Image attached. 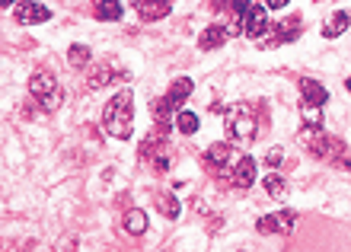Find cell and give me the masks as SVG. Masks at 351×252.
Masks as SVG:
<instances>
[{
  "label": "cell",
  "instance_id": "1",
  "mask_svg": "<svg viewBox=\"0 0 351 252\" xmlns=\"http://www.w3.org/2000/svg\"><path fill=\"white\" fill-rule=\"evenodd\" d=\"M102 128H106L109 138H119V140L131 138V131H134V96L128 90L115 93L106 103V109H102Z\"/></svg>",
  "mask_w": 351,
  "mask_h": 252
},
{
  "label": "cell",
  "instance_id": "2",
  "mask_svg": "<svg viewBox=\"0 0 351 252\" xmlns=\"http://www.w3.org/2000/svg\"><path fill=\"white\" fill-rule=\"evenodd\" d=\"M29 96L36 99L45 112H55L58 105H61V90H58V80L51 74H32L29 77Z\"/></svg>",
  "mask_w": 351,
  "mask_h": 252
},
{
  "label": "cell",
  "instance_id": "3",
  "mask_svg": "<svg viewBox=\"0 0 351 252\" xmlns=\"http://www.w3.org/2000/svg\"><path fill=\"white\" fill-rule=\"evenodd\" d=\"M227 128H230V138L240 144V147H250L256 140V118L246 105H233L227 109Z\"/></svg>",
  "mask_w": 351,
  "mask_h": 252
},
{
  "label": "cell",
  "instance_id": "4",
  "mask_svg": "<svg viewBox=\"0 0 351 252\" xmlns=\"http://www.w3.org/2000/svg\"><path fill=\"white\" fill-rule=\"evenodd\" d=\"M294 224H297V214L291 211V207H285V211H278V214H265V217H259V224H256V230L259 234H281V236H287V234H294Z\"/></svg>",
  "mask_w": 351,
  "mask_h": 252
},
{
  "label": "cell",
  "instance_id": "5",
  "mask_svg": "<svg viewBox=\"0 0 351 252\" xmlns=\"http://www.w3.org/2000/svg\"><path fill=\"white\" fill-rule=\"evenodd\" d=\"M13 16H16L19 26H36V23H45L51 19V10L36 3V0H19L16 10H13Z\"/></svg>",
  "mask_w": 351,
  "mask_h": 252
},
{
  "label": "cell",
  "instance_id": "6",
  "mask_svg": "<svg viewBox=\"0 0 351 252\" xmlns=\"http://www.w3.org/2000/svg\"><path fill=\"white\" fill-rule=\"evenodd\" d=\"M265 29H268V7H259V3H252L250 13L243 16V36L259 38V36H265Z\"/></svg>",
  "mask_w": 351,
  "mask_h": 252
},
{
  "label": "cell",
  "instance_id": "7",
  "mask_svg": "<svg viewBox=\"0 0 351 252\" xmlns=\"http://www.w3.org/2000/svg\"><path fill=\"white\" fill-rule=\"evenodd\" d=\"M169 147V128H163V125H157V128L150 131L147 138H144V144H141V160H154L160 153V150Z\"/></svg>",
  "mask_w": 351,
  "mask_h": 252
},
{
  "label": "cell",
  "instance_id": "8",
  "mask_svg": "<svg viewBox=\"0 0 351 252\" xmlns=\"http://www.w3.org/2000/svg\"><path fill=\"white\" fill-rule=\"evenodd\" d=\"M192 90H195V80H192V77H176L173 84H169V90H167V96H163V99H167V103L173 105V112L179 115V112H182L179 105H182L185 99L192 96Z\"/></svg>",
  "mask_w": 351,
  "mask_h": 252
},
{
  "label": "cell",
  "instance_id": "9",
  "mask_svg": "<svg viewBox=\"0 0 351 252\" xmlns=\"http://www.w3.org/2000/svg\"><path fill=\"white\" fill-rule=\"evenodd\" d=\"M300 96H304V103H300V105H319V109H323V105L329 103L326 86L316 84L313 77H300Z\"/></svg>",
  "mask_w": 351,
  "mask_h": 252
},
{
  "label": "cell",
  "instance_id": "10",
  "mask_svg": "<svg viewBox=\"0 0 351 252\" xmlns=\"http://www.w3.org/2000/svg\"><path fill=\"white\" fill-rule=\"evenodd\" d=\"M230 182L237 188H250L256 182V160L252 157H240L237 160V166L230 169Z\"/></svg>",
  "mask_w": 351,
  "mask_h": 252
},
{
  "label": "cell",
  "instance_id": "11",
  "mask_svg": "<svg viewBox=\"0 0 351 252\" xmlns=\"http://www.w3.org/2000/svg\"><path fill=\"white\" fill-rule=\"evenodd\" d=\"M227 38H230L227 26L214 23V26H208V29L202 32V36H198V48H202V51H217V48H221L223 42H227Z\"/></svg>",
  "mask_w": 351,
  "mask_h": 252
},
{
  "label": "cell",
  "instance_id": "12",
  "mask_svg": "<svg viewBox=\"0 0 351 252\" xmlns=\"http://www.w3.org/2000/svg\"><path fill=\"white\" fill-rule=\"evenodd\" d=\"M131 3H134V10H138V16L147 19V23L163 19L169 13V0H131Z\"/></svg>",
  "mask_w": 351,
  "mask_h": 252
},
{
  "label": "cell",
  "instance_id": "13",
  "mask_svg": "<svg viewBox=\"0 0 351 252\" xmlns=\"http://www.w3.org/2000/svg\"><path fill=\"white\" fill-rule=\"evenodd\" d=\"M230 160H233V147L230 144H211V147L204 150V163L211 169H223V166H230Z\"/></svg>",
  "mask_w": 351,
  "mask_h": 252
},
{
  "label": "cell",
  "instance_id": "14",
  "mask_svg": "<svg viewBox=\"0 0 351 252\" xmlns=\"http://www.w3.org/2000/svg\"><path fill=\"white\" fill-rule=\"evenodd\" d=\"M348 26H351V10H339V13L323 26V36L326 38H339L342 32H348Z\"/></svg>",
  "mask_w": 351,
  "mask_h": 252
},
{
  "label": "cell",
  "instance_id": "15",
  "mask_svg": "<svg viewBox=\"0 0 351 252\" xmlns=\"http://www.w3.org/2000/svg\"><path fill=\"white\" fill-rule=\"evenodd\" d=\"M112 80H115V71H112V64H96L90 71V77H86V86H90V90H102V86H109Z\"/></svg>",
  "mask_w": 351,
  "mask_h": 252
},
{
  "label": "cell",
  "instance_id": "16",
  "mask_svg": "<svg viewBox=\"0 0 351 252\" xmlns=\"http://www.w3.org/2000/svg\"><path fill=\"white\" fill-rule=\"evenodd\" d=\"M262 186H265V192L275 198V201H281V198L287 195V182H285V176H281L278 169H268V176L262 179Z\"/></svg>",
  "mask_w": 351,
  "mask_h": 252
},
{
  "label": "cell",
  "instance_id": "17",
  "mask_svg": "<svg viewBox=\"0 0 351 252\" xmlns=\"http://www.w3.org/2000/svg\"><path fill=\"white\" fill-rule=\"evenodd\" d=\"M125 230L131 236H144L147 234V214L141 211V207H131L128 214H125Z\"/></svg>",
  "mask_w": 351,
  "mask_h": 252
},
{
  "label": "cell",
  "instance_id": "18",
  "mask_svg": "<svg viewBox=\"0 0 351 252\" xmlns=\"http://www.w3.org/2000/svg\"><path fill=\"white\" fill-rule=\"evenodd\" d=\"M297 36H300V19L291 16L278 26V32L271 36V45H285V42H291V38H297Z\"/></svg>",
  "mask_w": 351,
  "mask_h": 252
},
{
  "label": "cell",
  "instance_id": "19",
  "mask_svg": "<svg viewBox=\"0 0 351 252\" xmlns=\"http://www.w3.org/2000/svg\"><path fill=\"white\" fill-rule=\"evenodd\" d=\"M93 13H96V19H102V23L121 19V0H96Z\"/></svg>",
  "mask_w": 351,
  "mask_h": 252
},
{
  "label": "cell",
  "instance_id": "20",
  "mask_svg": "<svg viewBox=\"0 0 351 252\" xmlns=\"http://www.w3.org/2000/svg\"><path fill=\"white\" fill-rule=\"evenodd\" d=\"M173 125H176L179 131H182V134H195V131L202 128V122H198V115H195V112H185V109L173 118Z\"/></svg>",
  "mask_w": 351,
  "mask_h": 252
},
{
  "label": "cell",
  "instance_id": "21",
  "mask_svg": "<svg viewBox=\"0 0 351 252\" xmlns=\"http://www.w3.org/2000/svg\"><path fill=\"white\" fill-rule=\"evenodd\" d=\"M300 118H304L306 128L323 131V109L319 105H300Z\"/></svg>",
  "mask_w": 351,
  "mask_h": 252
},
{
  "label": "cell",
  "instance_id": "22",
  "mask_svg": "<svg viewBox=\"0 0 351 252\" xmlns=\"http://www.w3.org/2000/svg\"><path fill=\"white\" fill-rule=\"evenodd\" d=\"M214 7H221V10H230L237 19H243L246 13H250L252 7V0H214Z\"/></svg>",
  "mask_w": 351,
  "mask_h": 252
},
{
  "label": "cell",
  "instance_id": "23",
  "mask_svg": "<svg viewBox=\"0 0 351 252\" xmlns=\"http://www.w3.org/2000/svg\"><path fill=\"white\" fill-rule=\"evenodd\" d=\"M67 55H71V64L74 67H86L90 64V58H93V51L86 45H80V42H74V45L67 48Z\"/></svg>",
  "mask_w": 351,
  "mask_h": 252
},
{
  "label": "cell",
  "instance_id": "24",
  "mask_svg": "<svg viewBox=\"0 0 351 252\" xmlns=\"http://www.w3.org/2000/svg\"><path fill=\"white\" fill-rule=\"evenodd\" d=\"M157 207H160V214L169 217V220H176V217H179V211H182V207H179V201H176L173 195H160L157 198Z\"/></svg>",
  "mask_w": 351,
  "mask_h": 252
},
{
  "label": "cell",
  "instance_id": "25",
  "mask_svg": "<svg viewBox=\"0 0 351 252\" xmlns=\"http://www.w3.org/2000/svg\"><path fill=\"white\" fill-rule=\"evenodd\" d=\"M281 163H285V150H281V147H271V150L265 153V166H268V169H278Z\"/></svg>",
  "mask_w": 351,
  "mask_h": 252
},
{
  "label": "cell",
  "instance_id": "26",
  "mask_svg": "<svg viewBox=\"0 0 351 252\" xmlns=\"http://www.w3.org/2000/svg\"><path fill=\"white\" fill-rule=\"evenodd\" d=\"M150 163H154V169H157V173L169 169V163H173V157H169V147H167V150H160V153H157L154 160H150Z\"/></svg>",
  "mask_w": 351,
  "mask_h": 252
},
{
  "label": "cell",
  "instance_id": "27",
  "mask_svg": "<svg viewBox=\"0 0 351 252\" xmlns=\"http://www.w3.org/2000/svg\"><path fill=\"white\" fill-rule=\"evenodd\" d=\"M332 166H339V169H351V147H342L339 153H335Z\"/></svg>",
  "mask_w": 351,
  "mask_h": 252
},
{
  "label": "cell",
  "instance_id": "28",
  "mask_svg": "<svg viewBox=\"0 0 351 252\" xmlns=\"http://www.w3.org/2000/svg\"><path fill=\"white\" fill-rule=\"evenodd\" d=\"M285 3H287V0H265V7H268V10H281Z\"/></svg>",
  "mask_w": 351,
  "mask_h": 252
},
{
  "label": "cell",
  "instance_id": "29",
  "mask_svg": "<svg viewBox=\"0 0 351 252\" xmlns=\"http://www.w3.org/2000/svg\"><path fill=\"white\" fill-rule=\"evenodd\" d=\"M0 7H13V0H0Z\"/></svg>",
  "mask_w": 351,
  "mask_h": 252
},
{
  "label": "cell",
  "instance_id": "30",
  "mask_svg": "<svg viewBox=\"0 0 351 252\" xmlns=\"http://www.w3.org/2000/svg\"><path fill=\"white\" fill-rule=\"evenodd\" d=\"M3 252H19V249H16V246H7V249H3Z\"/></svg>",
  "mask_w": 351,
  "mask_h": 252
},
{
  "label": "cell",
  "instance_id": "31",
  "mask_svg": "<svg viewBox=\"0 0 351 252\" xmlns=\"http://www.w3.org/2000/svg\"><path fill=\"white\" fill-rule=\"evenodd\" d=\"M348 93H351V80H348Z\"/></svg>",
  "mask_w": 351,
  "mask_h": 252
}]
</instances>
